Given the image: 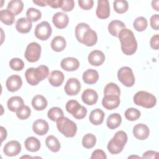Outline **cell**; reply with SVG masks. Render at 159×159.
<instances>
[{
    "mask_svg": "<svg viewBox=\"0 0 159 159\" xmlns=\"http://www.w3.org/2000/svg\"><path fill=\"white\" fill-rule=\"evenodd\" d=\"M24 102L23 99L20 96H12L10 98L7 102V106L9 111L12 112H17L22 106H24Z\"/></svg>",
    "mask_w": 159,
    "mask_h": 159,
    "instance_id": "7402d4cb",
    "label": "cell"
},
{
    "mask_svg": "<svg viewBox=\"0 0 159 159\" xmlns=\"http://www.w3.org/2000/svg\"><path fill=\"white\" fill-rule=\"evenodd\" d=\"M33 2L37 6H41V7H44L47 6V2L45 0H39V1H33Z\"/></svg>",
    "mask_w": 159,
    "mask_h": 159,
    "instance_id": "11a10c76",
    "label": "cell"
},
{
    "mask_svg": "<svg viewBox=\"0 0 159 159\" xmlns=\"http://www.w3.org/2000/svg\"><path fill=\"white\" fill-rule=\"evenodd\" d=\"M79 6L84 10H89L93 6L94 1L93 0H80L78 1Z\"/></svg>",
    "mask_w": 159,
    "mask_h": 159,
    "instance_id": "7dc6e473",
    "label": "cell"
},
{
    "mask_svg": "<svg viewBox=\"0 0 159 159\" xmlns=\"http://www.w3.org/2000/svg\"><path fill=\"white\" fill-rule=\"evenodd\" d=\"M127 142V135L122 130L117 131L107 144V149L111 154L120 153Z\"/></svg>",
    "mask_w": 159,
    "mask_h": 159,
    "instance_id": "7a4b0ae2",
    "label": "cell"
},
{
    "mask_svg": "<svg viewBox=\"0 0 159 159\" xmlns=\"http://www.w3.org/2000/svg\"><path fill=\"white\" fill-rule=\"evenodd\" d=\"M47 4L52 8L61 7L63 4V0H45Z\"/></svg>",
    "mask_w": 159,
    "mask_h": 159,
    "instance_id": "816d5d0a",
    "label": "cell"
},
{
    "mask_svg": "<svg viewBox=\"0 0 159 159\" xmlns=\"http://www.w3.org/2000/svg\"><path fill=\"white\" fill-rule=\"evenodd\" d=\"M21 151V145L18 141L11 140L8 142L4 147L3 152L8 157L17 155Z\"/></svg>",
    "mask_w": 159,
    "mask_h": 159,
    "instance_id": "8fae6325",
    "label": "cell"
},
{
    "mask_svg": "<svg viewBox=\"0 0 159 159\" xmlns=\"http://www.w3.org/2000/svg\"><path fill=\"white\" fill-rule=\"evenodd\" d=\"M22 84V78L20 76L13 75L10 76L6 81V86L10 92H15L19 90Z\"/></svg>",
    "mask_w": 159,
    "mask_h": 159,
    "instance_id": "7c38bea8",
    "label": "cell"
},
{
    "mask_svg": "<svg viewBox=\"0 0 159 159\" xmlns=\"http://www.w3.org/2000/svg\"><path fill=\"white\" fill-rule=\"evenodd\" d=\"M132 132L134 137L140 140L147 139L150 134V130L147 125L142 123L136 124L133 128Z\"/></svg>",
    "mask_w": 159,
    "mask_h": 159,
    "instance_id": "5bb4252c",
    "label": "cell"
},
{
    "mask_svg": "<svg viewBox=\"0 0 159 159\" xmlns=\"http://www.w3.org/2000/svg\"><path fill=\"white\" fill-rule=\"evenodd\" d=\"M97 158L106 159L107 156L103 150L100 149H97L92 153L91 159H97Z\"/></svg>",
    "mask_w": 159,
    "mask_h": 159,
    "instance_id": "681fc988",
    "label": "cell"
},
{
    "mask_svg": "<svg viewBox=\"0 0 159 159\" xmlns=\"http://www.w3.org/2000/svg\"><path fill=\"white\" fill-rule=\"evenodd\" d=\"M45 144L50 150L53 152H57L60 149V143L57 139L53 135H48L45 140Z\"/></svg>",
    "mask_w": 159,
    "mask_h": 159,
    "instance_id": "4dcf8cb0",
    "label": "cell"
},
{
    "mask_svg": "<svg viewBox=\"0 0 159 159\" xmlns=\"http://www.w3.org/2000/svg\"><path fill=\"white\" fill-rule=\"evenodd\" d=\"M14 14L8 9H2L0 11V20L7 25H12L14 22Z\"/></svg>",
    "mask_w": 159,
    "mask_h": 159,
    "instance_id": "d6a6232c",
    "label": "cell"
},
{
    "mask_svg": "<svg viewBox=\"0 0 159 159\" xmlns=\"http://www.w3.org/2000/svg\"><path fill=\"white\" fill-rule=\"evenodd\" d=\"M122 117L118 113H113L110 114L106 121V124L109 129H115L117 128L121 124Z\"/></svg>",
    "mask_w": 159,
    "mask_h": 159,
    "instance_id": "f546056e",
    "label": "cell"
},
{
    "mask_svg": "<svg viewBox=\"0 0 159 159\" xmlns=\"http://www.w3.org/2000/svg\"><path fill=\"white\" fill-rule=\"evenodd\" d=\"M0 130H1V142H3L7 137V131L6 130V129L2 127L1 126L0 127Z\"/></svg>",
    "mask_w": 159,
    "mask_h": 159,
    "instance_id": "db71d44e",
    "label": "cell"
},
{
    "mask_svg": "<svg viewBox=\"0 0 159 159\" xmlns=\"http://www.w3.org/2000/svg\"><path fill=\"white\" fill-rule=\"evenodd\" d=\"M67 95L75 96L78 94L81 89V84L77 78H71L68 80L64 88Z\"/></svg>",
    "mask_w": 159,
    "mask_h": 159,
    "instance_id": "9c48e42d",
    "label": "cell"
},
{
    "mask_svg": "<svg viewBox=\"0 0 159 159\" xmlns=\"http://www.w3.org/2000/svg\"><path fill=\"white\" fill-rule=\"evenodd\" d=\"M30 114H31V109L27 106H22L20 109H19L16 112L17 117L21 120H25L28 119L30 117Z\"/></svg>",
    "mask_w": 159,
    "mask_h": 159,
    "instance_id": "f6af8a7d",
    "label": "cell"
},
{
    "mask_svg": "<svg viewBox=\"0 0 159 159\" xmlns=\"http://www.w3.org/2000/svg\"><path fill=\"white\" fill-rule=\"evenodd\" d=\"M98 99V95L96 91L92 89H85L81 95L83 102L89 106H92L96 103Z\"/></svg>",
    "mask_w": 159,
    "mask_h": 159,
    "instance_id": "e0dca14e",
    "label": "cell"
},
{
    "mask_svg": "<svg viewBox=\"0 0 159 159\" xmlns=\"http://www.w3.org/2000/svg\"><path fill=\"white\" fill-rule=\"evenodd\" d=\"M75 2L73 0H63L61 9L65 12H70L74 8Z\"/></svg>",
    "mask_w": 159,
    "mask_h": 159,
    "instance_id": "bcb514c9",
    "label": "cell"
},
{
    "mask_svg": "<svg viewBox=\"0 0 159 159\" xmlns=\"http://www.w3.org/2000/svg\"><path fill=\"white\" fill-rule=\"evenodd\" d=\"M90 27L86 23L81 22L79 23L75 27V36L78 42L81 43L82 38L85 32L89 29Z\"/></svg>",
    "mask_w": 159,
    "mask_h": 159,
    "instance_id": "8d00e7d4",
    "label": "cell"
},
{
    "mask_svg": "<svg viewBox=\"0 0 159 159\" xmlns=\"http://www.w3.org/2000/svg\"><path fill=\"white\" fill-rule=\"evenodd\" d=\"M117 78L127 87H132L135 83V77L132 70L128 66H123L118 70Z\"/></svg>",
    "mask_w": 159,
    "mask_h": 159,
    "instance_id": "8992f818",
    "label": "cell"
},
{
    "mask_svg": "<svg viewBox=\"0 0 159 159\" xmlns=\"http://www.w3.org/2000/svg\"><path fill=\"white\" fill-rule=\"evenodd\" d=\"M21 158H32L30 156H22Z\"/></svg>",
    "mask_w": 159,
    "mask_h": 159,
    "instance_id": "6f0895ef",
    "label": "cell"
},
{
    "mask_svg": "<svg viewBox=\"0 0 159 159\" xmlns=\"http://www.w3.org/2000/svg\"><path fill=\"white\" fill-rule=\"evenodd\" d=\"M52 32V29L50 24L47 21H43L36 25L34 34L37 39L46 40L51 36Z\"/></svg>",
    "mask_w": 159,
    "mask_h": 159,
    "instance_id": "ba28073f",
    "label": "cell"
},
{
    "mask_svg": "<svg viewBox=\"0 0 159 159\" xmlns=\"http://www.w3.org/2000/svg\"><path fill=\"white\" fill-rule=\"evenodd\" d=\"M64 78V75L61 71L58 70H53L49 75L48 81L53 86L58 87L63 83Z\"/></svg>",
    "mask_w": 159,
    "mask_h": 159,
    "instance_id": "603a6c76",
    "label": "cell"
},
{
    "mask_svg": "<svg viewBox=\"0 0 159 159\" xmlns=\"http://www.w3.org/2000/svg\"><path fill=\"white\" fill-rule=\"evenodd\" d=\"M41 46L37 42H31L26 47L24 57L30 63L37 61L41 55Z\"/></svg>",
    "mask_w": 159,
    "mask_h": 159,
    "instance_id": "52a82bcc",
    "label": "cell"
},
{
    "mask_svg": "<svg viewBox=\"0 0 159 159\" xmlns=\"http://www.w3.org/2000/svg\"><path fill=\"white\" fill-rule=\"evenodd\" d=\"M96 137L92 134H86L82 139V145L86 148H91L96 145Z\"/></svg>",
    "mask_w": 159,
    "mask_h": 159,
    "instance_id": "d590c367",
    "label": "cell"
},
{
    "mask_svg": "<svg viewBox=\"0 0 159 159\" xmlns=\"http://www.w3.org/2000/svg\"><path fill=\"white\" fill-rule=\"evenodd\" d=\"M66 110L76 119H82L87 114V109L76 100H70L66 104Z\"/></svg>",
    "mask_w": 159,
    "mask_h": 159,
    "instance_id": "5b68a950",
    "label": "cell"
},
{
    "mask_svg": "<svg viewBox=\"0 0 159 159\" xmlns=\"http://www.w3.org/2000/svg\"><path fill=\"white\" fill-rule=\"evenodd\" d=\"M120 42L121 50L127 55H132L137 49V42L134 33L130 29L124 28L118 35Z\"/></svg>",
    "mask_w": 159,
    "mask_h": 159,
    "instance_id": "6da1fadb",
    "label": "cell"
},
{
    "mask_svg": "<svg viewBox=\"0 0 159 159\" xmlns=\"http://www.w3.org/2000/svg\"><path fill=\"white\" fill-rule=\"evenodd\" d=\"M7 8L15 16H17L22 12L24 8V4L20 0H12L9 2Z\"/></svg>",
    "mask_w": 159,
    "mask_h": 159,
    "instance_id": "1f68e13d",
    "label": "cell"
},
{
    "mask_svg": "<svg viewBox=\"0 0 159 159\" xmlns=\"http://www.w3.org/2000/svg\"><path fill=\"white\" fill-rule=\"evenodd\" d=\"M125 118L130 121L137 120L140 117V112L136 108L131 107L127 109L124 113Z\"/></svg>",
    "mask_w": 159,
    "mask_h": 159,
    "instance_id": "b9f144b4",
    "label": "cell"
},
{
    "mask_svg": "<svg viewBox=\"0 0 159 159\" xmlns=\"http://www.w3.org/2000/svg\"><path fill=\"white\" fill-rule=\"evenodd\" d=\"M132 157H134V158H140V157H138V156H130V157H129V158H132Z\"/></svg>",
    "mask_w": 159,
    "mask_h": 159,
    "instance_id": "680465c9",
    "label": "cell"
},
{
    "mask_svg": "<svg viewBox=\"0 0 159 159\" xmlns=\"http://www.w3.org/2000/svg\"><path fill=\"white\" fill-rule=\"evenodd\" d=\"M60 66L62 69L66 71H73L79 68L80 62L75 58L67 57L61 61Z\"/></svg>",
    "mask_w": 159,
    "mask_h": 159,
    "instance_id": "ac0fdd59",
    "label": "cell"
},
{
    "mask_svg": "<svg viewBox=\"0 0 159 159\" xmlns=\"http://www.w3.org/2000/svg\"><path fill=\"white\" fill-rule=\"evenodd\" d=\"M52 22L57 28L62 29L67 26L69 22V18L65 13L58 12L53 15Z\"/></svg>",
    "mask_w": 159,
    "mask_h": 159,
    "instance_id": "2e32d148",
    "label": "cell"
},
{
    "mask_svg": "<svg viewBox=\"0 0 159 159\" xmlns=\"http://www.w3.org/2000/svg\"><path fill=\"white\" fill-rule=\"evenodd\" d=\"M114 9L118 14H123L125 12L129 7V4L127 1L116 0L113 3Z\"/></svg>",
    "mask_w": 159,
    "mask_h": 159,
    "instance_id": "60d3db41",
    "label": "cell"
},
{
    "mask_svg": "<svg viewBox=\"0 0 159 159\" xmlns=\"http://www.w3.org/2000/svg\"><path fill=\"white\" fill-rule=\"evenodd\" d=\"M104 116V112L101 109L97 108L91 112L89 119L91 124L95 125H98L103 122Z\"/></svg>",
    "mask_w": 159,
    "mask_h": 159,
    "instance_id": "cb8c5ba5",
    "label": "cell"
},
{
    "mask_svg": "<svg viewBox=\"0 0 159 159\" xmlns=\"http://www.w3.org/2000/svg\"><path fill=\"white\" fill-rule=\"evenodd\" d=\"M26 17L30 22H36L41 18L42 13L37 9L30 7L26 12Z\"/></svg>",
    "mask_w": 159,
    "mask_h": 159,
    "instance_id": "ab89813d",
    "label": "cell"
},
{
    "mask_svg": "<svg viewBox=\"0 0 159 159\" xmlns=\"http://www.w3.org/2000/svg\"><path fill=\"white\" fill-rule=\"evenodd\" d=\"M143 158H158V153L153 151V150H148L143 153L142 155Z\"/></svg>",
    "mask_w": 159,
    "mask_h": 159,
    "instance_id": "f5cc1de1",
    "label": "cell"
},
{
    "mask_svg": "<svg viewBox=\"0 0 159 159\" xmlns=\"http://www.w3.org/2000/svg\"><path fill=\"white\" fill-rule=\"evenodd\" d=\"M97 41L98 36L96 32L89 28L84 34L82 38L81 43H83L88 47H92L96 43Z\"/></svg>",
    "mask_w": 159,
    "mask_h": 159,
    "instance_id": "ffe728a7",
    "label": "cell"
},
{
    "mask_svg": "<svg viewBox=\"0 0 159 159\" xmlns=\"http://www.w3.org/2000/svg\"><path fill=\"white\" fill-rule=\"evenodd\" d=\"M150 47L154 50H158L159 48V35L155 34L150 39Z\"/></svg>",
    "mask_w": 159,
    "mask_h": 159,
    "instance_id": "f907efd6",
    "label": "cell"
},
{
    "mask_svg": "<svg viewBox=\"0 0 159 159\" xmlns=\"http://www.w3.org/2000/svg\"><path fill=\"white\" fill-rule=\"evenodd\" d=\"M99 79L98 71L94 69H88L83 74V80L86 84H93L96 83Z\"/></svg>",
    "mask_w": 159,
    "mask_h": 159,
    "instance_id": "d4e9b609",
    "label": "cell"
},
{
    "mask_svg": "<svg viewBox=\"0 0 159 159\" xmlns=\"http://www.w3.org/2000/svg\"><path fill=\"white\" fill-rule=\"evenodd\" d=\"M88 60L90 65L98 66L104 62L105 55L102 52L98 50H94L89 54Z\"/></svg>",
    "mask_w": 159,
    "mask_h": 159,
    "instance_id": "9a60e30c",
    "label": "cell"
},
{
    "mask_svg": "<svg viewBox=\"0 0 159 159\" xmlns=\"http://www.w3.org/2000/svg\"><path fill=\"white\" fill-rule=\"evenodd\" d=\"M25 148L31 152H37L40 148V142L37 138L34 137H29L27 138L24 142Z\"/></svg>",
    "mask_w": 159,
    "mask_h": 159,
    "instance_id": "4316f807",
    "label": "cell"
},
{
    "mask_svg": "<svg viewBox=\"0 0 159 159\" xmlns=\"http://www.w3.org/2000/svg\"><path fill=\"white\" fill-rule=\"evenodd\" d=\"M49 126L48 122L42 119L34 121L32 125V129L35 134L39 135H43L48 131Z\"/></svg>",
    "mask_w": 159,
    "mask_h": 159,
    "instance_id": "d6986e66",
    "label": "cell"
},
{
    "mask_svg": "<svg viewBox=\"0 0 159 159\" xmlns=\"http://www.w3.org/2000/svg\"><path fill=\"white\" fill-rule=\"evenodd\" d=\"M98 18L105 19L110 16V6L107 0H99L98 1V7L96 11Z\"/></svg>",
    "mask_w": 159,
    "mask_h": 159,
    "instance_id": "30bf717a",
    "label": "cell"
},
{
    "mask_svg": "<svg viewBox=\"0 0 159 159\" xmlns=\"http://www.w3.org/2000/svg\"><path fill=\"white\" fill-rule=\"evenodd\" d=\"M49 75V69L45 65H40L34 68V75L36 80L40 82L45 79Z\"/></svg>",
    "mask_w": 159,
    "mask_h": 159,
    "instance_id": "836d02e7",
    "label": "cell"
},
{
    "mask_svg": "<svg viewBox=\"0 0 159 159\" xmlns=\"http://www.w3.org/2000/svg\"><path fill=\"white\" fill-rule=\"evenodd\" d=\"M57 127L58 131L66 137H73L77 132L76 124L64 116L57 120Z\"/></svg>",
    "mask_w": 159,
    "mask_h": 159,
    "instance_id": "3957f363",
    "label": "cell"
},
{
    "mask_svg": "<svg viewBox=\"0 0 159 159\" xmlns=\"http://www.w3.org/2000/svg\"><path fill=\"white\" fill-rule=\"evenodd\" d=\"M109 32L114 37H118L120 30L125 28V25L124 22L119 20H114L111 21L108 25Z\"/></svg>",
    "mask_w": 159,
    "mask_h": 159,
    "instance_id": "484cf974",
    "label": "cell"
},
{
    "mask_svg": "<svg viewBox=\"0 0 159 159\" xmlns=\"http://www.w3.org/2000/svg\"><path fill=\"white\" fill-rule=\"evenodd\" d=\"M150 25L153 29L158 30L159 29V16L156 14L150 17Z\"/></svg>",
    "mask_w": 159,
    "mask_h": 159,
    "instance_id": "c3c4849f",
    "label": "cell"
},
{
    "mask_svg": "<svg viewBox=\"0 0 159 159\" xmlns=\"http://www.w3.org/2000/svg\"><path fill=\"white\" fill-rule=\"evenodd\" d=\"M133 26L137 31L142 32L147 27V20L144 17H138L134 20Z\"/></svg>",
    "mask_w": 159,
    "mask_h": 159,
    "instance_id": "f35d334b",
    "label": "cell"
},
{
    "mask_svg": "<svg viewBox=\"0 0 159 159\" xmlns=\"http://www.w3.org/2000/svg\"><path fill=\"white\" fill-rule=\"evenodd\" d=\"M120 104L119 96L106 95L104 96L102 99V106L107 110H112L117 108Z\"/></svg>",
    "mask_w": 159,
    "mask_h": 159,
    "instance_id": "4fadbf2b",
    "label": "cell"
},
{
    "mask_svg": "<svg viewBox=\"0 0 159 159\" xmlns=\"http://www.w3.org/2000/svg\"><path fill=\"white\" fill-rule=\"evenodd\" d=\"M158 3H159V1L157 0V1H152V7L156 11H158L159 9H158Z\"/></svg>",
    "mask_w": 159,
    "mask_h": 159,
    "instance_id": "9f6ffc18",
    "label": "cell"
},
{
    "mask_svg": "<svg viewBox=\"0 0 159 159\" xmlns=\"http://www.w3.org/2000/svg\"><path fill=\"white\" fill-rule=\"evenodd\" d=\"M120 90L117 84L114 83H109L106 84L104 89V95L120 96Z\"/></svg>",
    "mask_w": 159,
    "mask_h": 159,
    "instance_id": "e575fe53",
    "label": "cell"
},
{
    "mask_svg": "<svg viewBox=\"0 0 159 159\" xmlns=\"http://www.w3.org/2000/svg\"><path fill=\"white\" fill-rule=\"evenodd\" d=\"M66 42L65 39L62 36L55 37L51 42V48L53 50L57 52L63 51L66 47Z\"/></svg>",
    "mask_w": 159,
    "mask_h": 159,
    "instance_id": "83f0119b",
    "label": "cell"
},
{
    "mask_svg": "<svg viewBox=\"0 0 159 159\" xmlns=\"http://www.w3.org/2000/svg\"><path fill=\"white\" fill-rule=\"evenodd\" d=\"M47 101L42 95L37 94L35 96L32 100V107L36 111H42L47 106Z\"/></svg>",
    "mask_w": 159,
    "mask_h": 159,
    "instance_id": "f1b7e54d",
    "label": "cell"
},
{
    "mask_svg": "<svg viewBox=\"0 0 159 159\" xmlns=\"http://www.w3.org/2000/svg\"><path fill=\"white\" fill-rule=\"evenodd\" d=\"M134 102L137 105L145 108H152L157 103V98L152 94L145 91H140L134 96Z\"/></svg>",
    "mask_w": 159,
    "mask_h": 159,
    "instance_id": "277c9868",
    "label": "cell"
},
{
    "mask_svg": "<svg viewBox=\"0 0 159 159\" xmlns=\"http://www.w3.org/2000/svg\"><path fill=\"white\" fill-rule=\"evenodd\" d=\"M34 68H29L25 71V76L27 83L32 86H35L39 83L35 77Z\"/></svg>",
    "mask_w": 159,
    "mask_h": 159,
    "instance_id": "7bdbcfd3",
    "label": "cell"
},
{
    "mask_svg": "<svg viewBox=\"0 0 159 159\" xmlns=\"http://www.w3.org/2000/svg\"><path fill=\"white\" fill-rule=\"evenodd\" d=\"M9 66L14 71H20L24 67V63L20 58H13L9 61Z\"/></svg>",
    "mask_w": 159,
    "mask_h": 159,
    "instance_id": "ee69618b",
    "label": "cell"
},
{
    "mask_svg": "<svg viewBox=\"0 0 159 159\" xmlns=\"http://www.w3.org/2000/svg\"><path fill=\"white\" fill-rule=\"evenodd\" d=\"M32 22L25 17L19 19L16 24V30L21 34H27L32 29Z\"/></svg>",
    "mask_w": 159,
    "mask_h": 159,
    "instance_id": "44dd1931",
    "label": "cell"
},
{
    "mask_svg": "<svg viewBox=\"0 0 159 159\" xmlns=\"http://www.w3.org/2000/svg\"><path fill=\"white\" fill-rule=\"evenodd\" d=\"M62 109L58 107H53L48 110L47 112L48 117L52 121H56L60 118L63 117Z\"/></svg>",
    "mask_w": 159,
    "mask_h": 159,
    "instance_id": "74e56055",
    "label": "cell"
}]
</instances>
